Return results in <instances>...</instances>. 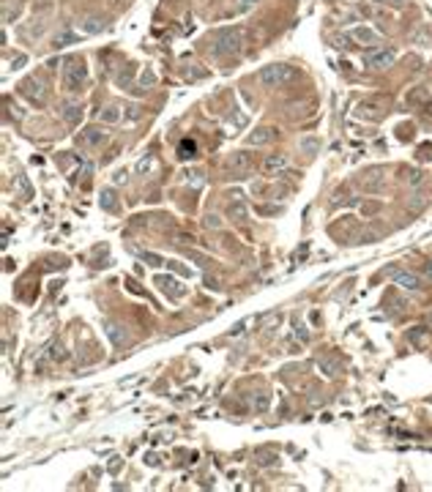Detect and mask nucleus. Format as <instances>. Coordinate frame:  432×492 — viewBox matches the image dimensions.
Wrapping results in <instances>:
<instances>
[{"instance_id": "40", "label": "nucleus", "mask_w": 432, "mask_h": 492, "mask_svg": "<svg viewBox=\"0 0 432 492\" xmlns=\"http://www.w3.org/2000/svg\"><path fill=\"white\" fill-rule=\"evenodd\" d=\"M151 167H153V159H143L140 164H137V170H140V173H148Z\"/></svg>"}, {"instance_id": "29", "label": "nucleus", "mask_w": 432, "mask_h": 492, "mask_svg": "<svg viewBox=\"0 0 432 492\" xmlns=\"http://www.w3.org/2000/svg\"><path fill=\"white\" fill-rule=\"evenodd\" d=\"M405 181H408L410 186H418V183L424 181V173H421V170H408V173H405Z\"/></svg>"}, {"instance_id": "13", "label": "nucleus", "mask_w": 432, "mask_h": 492, "mask_svg": "<svg viewBox=\"0 0 432 492\" xmlns=\"http://www.w3.org/2000/svg\"><path fill=\"white\" fill-rule=\"evenodd\" d=\"M61 118L68 123V126H77V123L82 121V104H77V101H68V104H63Z\"/></svg>"}, {"instance_id": "51", "label": "nucleus", "mask_w": 432, "mask_h": 492, "mask_svg": "<svg viewBox=\"0 0 432 492\" xmlns=\"http://www.w3.org/2000/svg\"><path fill=\"white\" fill-rule=\"evenodd\" d=\"M378 3H380V0H378Z\"/></svg>"}, {"instance_id": "7", "label": "nucleus", "mask_w": 432, "mask_h": 492, "mask_svg": "<svg viewBox=\"0 0 432 492\" xmlns=\"http://www.w3.org/2000/svg\"><path fill=\"white\" fill-rule=\"evenodd\" d=\"M104 140H107V131L99 129V126H88V129L80 131V143H82L85 148H99Z\"/></svg>"}, {"instance_id": "41", "label": "nucleus", "mask_w": 432, "mask_h": 492, "mask_svg": "<svg viewBox=\"0 0 432 492\" xmlns=\"http://www.w3.org/2000/svg\"><path fill=\"white\" fill-rule=\"evenodd\" d=\"M186 175H192V183H194V186L203 183V173H197V170H192V173H186Z\"/></svg>"}, {"instance_id": "47", "label": "nucleus", "mask_w": 432, "mask_h": 492, "mask_svg": "<svg viewBox=\"0 0 432 492\" xmlns=\"http://www.w3.org/2000/svg\"><path fill=\"white\" fill-rule=\"evenodd\" d=\"M304 148H306V151H315V148H318V140H304Z\"/></svg>"}, {"instance_id": "32", "label": "nucleus", "mask_w": 432, "mask_h": 492, "mask_svg": "<svg viewBox=\"0 0 432 492\" xmlns=\"http://www.w3.org/2000/svg\"><path fill=\"white\" fill-rule=\"evenodd\" d=\"M205 227H208V230H219L222 227V219L216 216V213H208V216H205Z\"/></svg>"}, {"instance_id": "18", "label": "nucleus", "mask_w": 432, "mask_h": 492, "mask_svg": "<svg viewBox=\"0 0 432 492\" xmlns=\"http://www.w3.org/2000/svg\"><path fill=\"white\" fill-rule=\"evenodd\" d=\"M350 38H356L358 44H375V41H378V33L369 31V28H356V31L350 33Z\"/></svg>"}, {"instance_id": "6", "label": "nucleus", "mask_w": 432, "mask_h": 492, "mask_svg": "<svg viewBox=\"0 0 432 492\" xmlns=\"http://www.w3.org/2000/svg\"><path fill=\"white\" fill-rule=\"evenodd\" d=\"M252 164H255V156L249 151H235V153H230V159H227V167L233 173H246Z\"/></svg>"}, {"instance_id": "3", "label": "nucleus", "mask_w": 432, "mask_h": 492, "mask_svg": "<svg viewBox=\"0 0 432 492\" xmlns=\"http://www.w3.org/2000/svg\"><path fill=\"white\" fill-rule=\"evenodd\" d=\"M85 77H88V68L82 61H68L63 68V88L68 93H80L85 85Z\"/></svg>"}, {"instance_id": "43", "label": "nucleus", "mask_w": 432, "mask_h": 492, "mask_svg": "<svg viewBox=\"0 0 432 492\" xmlns=\"http://www.w3.org/2000/svg\"><path fill=\"white\" fill-rule=\"evenodd\" d=\"M255 3H257V0H241V3H238V11H249Z\"/></svg>"}, {"instance_id": "10", "label": "nucleus", "mask_w": 432, "mask_h": 492, "mask_svg": "<svg viewBox=\"0 0 432 492\" xmlns=\"http://www.w3.org/2000/svg\"><path fill=\"white\" fill-rule=\"evenodd\" d=\"M391 276H394V282L400 285L402 290H418L421 287V276L418 273H410V271H391Z\"/></svg>"}, {"instance_id": "31", "label": "nucleus", "mask_w": 432, "mask_h": 492, "mask_svg": "<svg viewBox=\"0 0 432 492\" xmlns=\"http://www.w3.org/2000/svg\"><path fill=\"white\" fill-rule=\"evenodd\" d=\"M249 323H255V317H246V320H241V323H235V326L230 328V336H238V333H243Z\"/></svg>"}, {"instance_id": "4", "label": "nucleus", "mask_w": 432, "mask_h": 492, "mask_svg": "<svg viewBox=\"0 0 432 492\" xmlns=\"http://www.w3.org/2000/svg\"><path fill=\"white\" fill-rule=\"evenodd\" d=\"M394 58H397V52H394V49H386V47H380V49H367V52H364V66H369V68H386V66L394 63Z\"/></svg>"}, {"instance_id": "26", "label": "nucleus", "mask_w": 432, "mask_h": 492, "mask_svg": "<svg viewBox=\"0 0 432 492\" xmlns=\"http://www.w3.org/2000/svg\"><path fill=\"white\" fill-rule=\"evenodd\" d=\"M153 85H156V74H153L151 68H145L143 74H140V88L148 91V88H153Z\"/></svg>"}, {"instance_id": "20", "label": "nucleus", "mask_w": 432, "mask_h": 492, "mask_svg": "<svg viewBox=\"0 0 432 492\" xmlns=\"http://www.w3.org/2000/svg\"><path fill=\"white\" fill-rule=\"evenodd\" d=\"M104 331H107V336L112 339V345H115V348H121V345H126V333L121 331V326H115V323H107V326H104Z\"/></svg>"}, {"instance_id": "25", "label": "nucleus", "mask_w": 432, "mask_h": 492, "mask_svg": "<svg viewBox=\"0 0 432 492\" xmlns=\"http://www.w3.org/2000/svg\"><path fill=\"white\" fill-rule=\"evenodd\" d=\"M99 118H101L104 123H118V121H121V110H118V107H107Z\"/></svg>"}, {"instance_id": "11", "label": "nucleus", "mask_w": 432, "mask_h": 492, "mask_svg": "<svg viewBox=\"0 0 432 492\" xmlns=\"http://www.w3.org/2000/svg\"><path fill=\"white\" fill-rule=\"evenodd\" d=\"M22 91H25V96L33 98L36 104H44V101H47V91H44V85L38 82V79H25Z\"/></svg>"}, {"instance_id": "17", "label": "nucleus", "mask_w": 432, "mask_h": 492, "mask_svg": "<svg viewBox=\"0 0 432 492\" xmlns=\"http://www.w3.org/2000/svg\"><path fill=\"white\" fill-rule=\"evenodd\" d=\"M104 28H107V19H104V16H88V19L82 22V31L91 33V36H93V33H101Z\"/></svg>"}, {"instance_id": "34", "label": "nucleus", "mask_w": 432, "mask_h": 492, "mask_svg": "<svg viewBox=\"0 0 432 492\" xmlns=\"http://www.w3.org/2000/svg\"><path fill=\"white\" fill-rule=\"evenodd\" d=\"M296 336L301 342H309V331H306V326L304 323H296Z\"/></svg>"}, {"instance_id": "1", "label": "nucleus", "mask_w": 432, "mask_h": 492, "mask_svg": "<svg viewBox=\"0 0 432 492\" xmlns=\"http://www.w3.org/2000/svg\"><path fill=\"white\" fill-rule=\"evenodd\" d=\"M257 79L266 85V88H285V85H290V82H296L298 79V68L288 66V63H271V66L260 68Z\"/></svg>"}, {"instance_id": "48", "label": "nucleus", "mask_w": 432, "mask_h": 492, "mask_svg": "<svg viewBox=\"0 0 432 492\" xmlns=\"http://www.w3.org/2000/svg\"><path fill=\"white\" fill-rule=\"evenodd\" d=\"M424 273H427V276H432V260H430V263L424 265Z\"/></svg>"}, {"instance_id": "12", "label": "nucleus", "mask_w": 432, "mask_h": 492, "mask_svg": "<svg viewBox=\"0 0 432 492\" xmlns=\"http://www.w3.org/2000/svg\"><path fill=\"white\" fill-rule=\"evenodd\" d=\"M408 342L413 348H427L430 345V326H416V328H408Z\"/></svg>"}, {"instance_id": "28", "label": "nucleus", "mask_w": 432, "mask_h": 492, "mask_svg": "<svg viewBox=\"0 0 432 492\" xmlns=\"http://www.w3.org/2000/svg\"><path fill=\"white\" fill-rule=\"evenodd\" d=\"M268 394H257V397H255V399H252V405H255V410H257V413H266L268 410Z\"/></svg>"}, {"instance_id": "24", "label": "nucleus", "mask_w": 432, "mask_h": 492, "mask_svg": "<svg viewBox=\"0 0 432 492\" xmlns=\"http://www.w3.org/2000/svg\"><path fill=\"white\" fill-rule=\"evenodd\" d=\"M44 358H47V361H63V358H66V353H63V348L55 342V345H49V348H47Z\"/></svg>"}, {"instance_id": "23", "label": "nucleus", "mask_w": 432, "mask_h": 492, "mask_svg": "<svg viewBox=\"0 0 432 492\" xmlns=\"http://www.w3.org/2000/svg\"><path fill=\"white\" fill-rule=\"evenodd\" d=\"M318 369L326 375V378H334L336 372H339V364L334 361V358H318Z\"/></svg>"}, {"instance_id": "37", "label": "nucleus", "mask_w": 432, "mask_h": 492, "mask_svg": "<svg viewBox=\"0 0 432 492\" xmlns=\"http://www.w3.org/2000/svg\"><path fill=\"white\" fill-rule=\"evenodd\" d=\"M424 96H427L424 91H413V93H410V96H408V104H416V101H421V98H424Z\"/></svg>"}, {"instance_id": "36", "label": "nucleus", "mask_w": 432, "mask_h": 492, "mask_svg": "<svg viewBox=\"0 0 432 492\" xmlns=\"http://www.w3.org/2000/svg\"><path fill=\"white\" fill-rule=\"evenodd\" d=\"M175 241H178V243H194V235H189V233H175Z\"/></svg>"}, {"instance_id": "19", "label": "nucleus", "mask_w": 432, "mask_h": 492, "mask_svg": "<svg viewBox=\"0 0 432 492\" xmlns=\"http://www.w3.org/2000/svg\"><path fill=\"white\" fill-rule=\"evenodd\" d=\"M99 205L104 211H118V197H115V189H101Z\"/></svg>"}, {"instance_id": "49", "label": "nucleus", "mask_w": 432, "mask_h": 492, "mask_svg": "<svg viewBox=\"0 0 432 492\" xmlns=\"http://www.w3.org/2000/svg\"><path fill=\"white\" fill-rule=\"evenodd\" d=\"M427 326H432V315H427Z\"/></svg>"}, {"instance_id": "27", "label": "nucleus", "mask_w": 432, "mask_h": 492, "mask_svg": "<svg viewBox=\"0 0 432 492\" xmlns=\"http://www.w3.org/2000/svg\"><path fill=\"white\" fill-rule=\"evenodd\" d=\"M140 257H143V263L151 265V268H159V265H164V260H161L159 254H153V252H140Z\"/></svg>"}, {"instance_id": "8", "label": "nucleus", "mask_w": 432, "mask_h": 492, "mask_svg": "<svg viewBox=\"0 0 432 492\" xmlns=\"http://www.w3.org/2000/svg\"><path fill=\"white\" fill-rule=\"evenodd\" d=\"M276 134H279V129H273V126H260V129H255L249 137H246V143L249 145H268V143H273L276 140Z\"/></svg>"}, {"instance_id": "9", "label": "nucleus", "mask_w": 432, "mask_h": 492, "mask_svg": "<svg viewBox=\"0 0 432 492\" xmlns=\"http://www.w3.org/2000/svg\"><path fill=\"white\" fill-rule=\"evenodd\" d=\"M156 285H159L170 298H183V295H186V287H183L175 276H156Z\"/></svg>"}, {"instance_id": "33", "label": "nucleus", "mask_w": 432, "mask_h": 492, "mask_svg": "<svg viewBox=\"0 0 432 492\" xmlns=\"http://www.w3.org/2000/svg\"><path fill=\"white\" fill-rule=\"evenodd\" d=\"M380 211V203H364L361 205V213L364 216H372V213H378Z\"/></svg>"}, {"instance_id": "44", "label": "nucleus", "mask_w": 432, "mask_h": 492, "mask_svg": "<svg viewBox=\"0 0 432 492\" xmlns=\"http://www.w3.org/2000/svg\"><path fill=\"white\" fill-rule=\"evenodd\" d=\"M112 181L115 183H126V170H118V173L112 175Z\"/></svg>"}, {"instance_id": "22", "label": "nucleus", "mask_w": 432, "mask_h": 492, "mask_svg": "<svg viewBox=\"0 0 432 492\" xmlns=\"http://www.w3.org/2000/svg\"><path fill=\"white\" fill-rule=\"evenodd\" d=\"M227 216H230V219H235V222H243L246 216H249V208H246L243 203H238V200H235V203H230V205H227Z\"/></svg>"}, {"instance_id": "21", "label": "nucleus", "mask_w": 432, "mask_h": 492, "mask_svg": "<svg viewBox=\"0 0 432 492\" xmlns=\"http://www.w3.org/2000/svg\"><path fill=\"white\" fill-rule=\"evenodd\" d=\"M255 460H257V465H263V468H271V465H276V451H271V448H260V451H255Z\"/></svg>"}, {"instance_id": "35", "label": "nucleus", "mask_w": 432, "mask_h": 492, "mask_svg": "<svg viewBox=\"0 0 432 492\" xmlns=\"http://www.w3.org/2000/svg\"><path fill=\"white\" fill-rule=\"evenodd\" d=\"M378 238H380L378 230H367V233H361V241L364 243H372V241H378Z\"/></svg>"}, {"instance_id": "16", "label": "nucleus", "mask_w": 432, "mask_h": 492, "mask_svg": "<svg viewBox=\"0 0 432 492\" xmlns=\"http://www.w3.org/2000/svg\"><path fill=\"white\" fill-rule=\"evenodd\" d=\"M194 156H197V143H194V140H181V143H178V159H194Z\"/></svg>"}, {"instance_id": "39", "label": "nucleus", "mask_w": 432, "mask_h": 492, "mask_svg": "<svg viewBox=\"0 0 432 492\" xmlns=\"http://www.w3.org/2000/svg\"><path fill=\"white\" fill-rule=\"evenodd\" d=\"M25 63H28V55H16L14 61H11V66H14V68H22Z\"/></svg>"}, {"instance_id": "5", "label": "nucleus", "mask_w": 432, "mask_h": 492, "mask_svg": "<svg viewBox=\"0 0 432 492\" xmlns=\"http://www.w3.org/2000/svg\"><path fill=\"white\" fill-rule=\"evenodd\" d=\"M358 186L364 191H372V194H378V191L386 189V175L380 173V170H369V173L358 175Z\"/></svg>"}, {"instance_id": "15", "label": "nucleus", "mask_w": 432, "mask_h": 492, "mask_svg": "<svg viewBox=\"0 0 432 492\" xmlns=\"http://www.w3.org/2000/svg\"><path fill=\"white\" fill-rule=\"evenodd\" d=\"M77 41H80V36H77L74 31H68V28H63L61 33H55V47H58V49L71 47V44H77Z\"/></svg>"}, {"instance_id": "2", "label": "nucleus", "mask_w": 432, "mask_h": 492, "mask_svg": "<svg viewBox=\"0 0 432 492\" xmlns=\"http://www.w3.org/2000/svg\"><path fill=\"white\" fill-rule=\"evenodd\" d=\"M241 44H243L241 28H222V31L213 33V55H216V58L238 52V49H241Z\"/></svg>"}, {"instance_id": "30", "label": "nucleus", "mask_w": 432, "mask_h": 492, "mask_svg": "<svg viewBox=\"0 0 432 492\" xmlns=\"http://www.w3.org/2000/svg\"><path fill=\"white\" fill-rule=\"evenodd\" d=\"M424 205H427V197H424V194H413V197L408 200V208H410V211H421Z\"/></svg>"}, {"instance_id": "42", "label": "nucleus", "mask_w": 432, "mask_h": 492, "mask_svg": "<svg viewBox=\"0 0 432 492\" xmlns=\"http://www.w3.org/2000/svg\"><path fill=\"white\" fill-rule=\"evenodd\" d=\"M126 110H129V112H126V118H129V121H137V118H140V110H137L134 104H131V107H126Z\"/></svg>"}, {"instance_id": "38", "label": "nucleus", "mask_w": 432, "mask_h": 492, "mask_svg": "<svg viewBox=\"0 0 432 492\" xmlns=\"http://www.w3.org/2000/svg\"><path fill=\"white\" fill-rule=\"evenodd\" d=\"M19 189L25 191V197H31V183H28V178H25V175H19Z\"/></svg>"}, {"instance_id": "46", "label": "nucleus", "mask_w": 432, "mask_h": 492, "mask_svg": "<svg viewBox=\"0 0 432 492\" xmlns=\"http://www.w3.org/2000/svg\"><path fill=\"white\" fill-rule=\"evenodd\" d=\"M418 156H421V159H430V156H432V148H430V145H424V148L418 151Z\"/></svg>"}, {"instance_id": "14", "label": "nucleus", "mask_w": 432, "mask_h": 492, "mask_svg": "<svg viewBox=\"0 0 432 492\" xmlns=\"http://www.w3.org/2000/svg\"><path fill=\"white\" fill-rule=\"evenodd\" d=\"M285 167H288V159H285L282 153H271V156H266V161H263V170L271 173V175L273 173H282Z\"/></svg>"}, {"instance_id": "50", "label": "nucleus", "mask_w": 432, "mask_h": 492, "mask_svg": "<svg viewBox=\"0 0 432 492\" xmlns=\"http://www.w3.org/2000/svg\"><path fill=\"white\" fill-rule=\"evenodd\" d=\"M402 3H405V0H394V6H402Z\"/></svg>"}, {"instance_id": "45", "label": "nucleus", "mask_w": 432, "mask_h": 492, "mask_svg": "<svg viewBox=\"0 0 432 492\" xmlns=\"http://www.w3.org/2000/svg\"><path fill=\"white\" fill-rule=\"evenodd\" d=\"M205 287H211V290H219V279H211V276H208V279H205Z\"/></svg>"}]
</instances>
